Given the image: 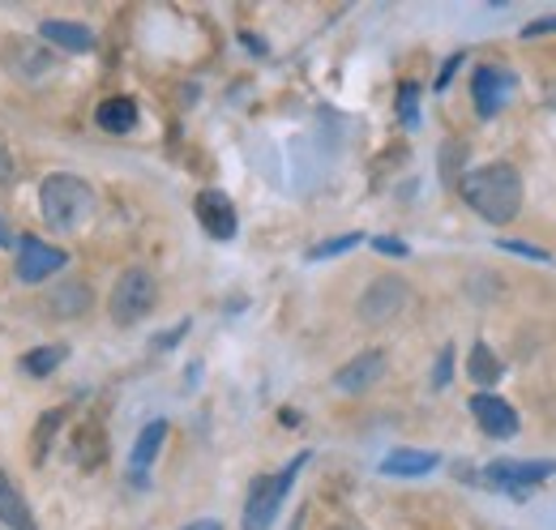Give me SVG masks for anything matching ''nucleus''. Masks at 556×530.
<instances>
[{"instance_id":"nucleus-1","label":"nucleus","mask_w":556,"mask_h":530,"mask_svg":"<svg viewBox=\"0 0 556 530\" xmlns=\"http://www.w3.org/2000/svg\"><path fill=\"white\" fill-rule=\"evenodd\" d=\"M458 193L484 223L501 227V223L518 218V210H522V176L509 163H488L458 180Z\"/></svg>"},{"instance_id":"nucleus-2","label":"nucleus","mask_w":556,"mask_h":530,"mask_svg":"<svg viewBox=\"0 0 556 530\" xmlns=\"http://www.w3.org/2000/svg\"><path fill=\"white\" fill-rule=\"evenodd\" d=\"M39 210H43V223H48L52 231H77V227L90 218V210H94V193H90L86 180L61 172V176H48V180H43V189H39Z\"/></svg>"},{"instance_id":"nucleus-3","label":"nucleus","mask_w":556,"mask_h":530,"mask_svg":"<svg viewBox=\"0 0 556 530\" xmlns=\"http://www.w3.org/2000/svg\"><path fill=\"white\" fill-rule=\"evenodd\" d=\"M308 463V454H300L291 466H282L278 475H262V479H253V488H249V501H244V530H270L278 518V509H282V496L291 492V483H295V475H300V466Z\"/></svg>"},{"instance_id":"nucleus-4","label":"nucleus","mask_w":556,"mask_h":530,"mask_svg":"<svg viewBox=\"0 0 556 530\" xmlns=\"http://www.w3.org/2000/svg\"><path fill=\"white\" fill-rule=\"evenodd\" d=\"M150 308H154V278L146 269H125L112 287V321L138 326Z\"/></svg>"},{"instance_id":"nucleus-5","label":"nucleus","mask_w":556,"mask_h":530,"mask_svg":"<svg viewBox=\"0 0 556 530\" xmlns=\"http://www.w3.org/2000/svg\"><path fill=\"white\" fill-rule=\"evenodd\" d=\"M514 94V73L501 65H480L471 73V99H476V112L492 121Z\"/></svg>"},{"instance_id":"nucleus-6","label":"nucleus","mask_w":556,"mask_h":530,"mask_svg":"<svg viewBox=\"0 0 556 530\" xmlns=\"http://www.w3.org/2000/svg\"><path fill=\"white\" fill-rule=\"evenodd\" d=\"M0 65L9 77H22V81H39L43 73H52V56L39 39H4L0 48Z\"/></svg>"},{"instance_id":"nucleus-7","label":"nucleus","mask_w":556,"mask_h":530,"mask_svg":"<svg viewBox=\"0 0 556 530\" xmlns=\"http://www.w3.org/2000/svg\"><path fill=\"white\" fill-rule=\"evenodd\" d=\"M61 265H65V253L52 249V244H43L39 236H22L17 240V282L35 287V282L52 278Z\"/></svg>"},{"instance_id":"nucleus-8","label":"nucleus","mask_w":556,"mask_h":530,"mask_svg":"<svg viewBox=\"0 0 556 530\" xmlns=\"http://www.w3.org/2000/svg\"><path fill=\"white\" fill-rule=\"evenodd\" d=\"M403 304H407V282H403V278H377V282L359 295V321L381 326V321H390L394 313H403Z\"/></svg>"},{"instance_id":"nucleus-9","label":"nucleus","mask_w":556,"mask_h":530,"mask_svg":"<svg viewBox=\"0 0 556 530\" xmlns=\"http://www.w3.org/2000/svg\"><path fill=\"white\" fill-rule=\"evenodd\" d=\"M193 210H198V223H202V231H206L210 240H236L240 218H236V205H231L227 193L206 189V193H198Z\"/></svg>"},{"instance_id":"nucleus-10","label":"nucleus","mask_w":556,"mask_h":530,"mask_svg":"<svg viewBox=\"0 0 556 530\" xmlns=\"http://www.w3.org/2000/svg\"><path fill=\"white\" fill-rule=\"evenodd\" d=\"M471 415H476V424L484 428L488 437H496V441H505V437H514V432H518V411L496 394L471 398Z\"/></svg>"},{"instance_id":"nucleus-11","label":"nucleus","mask_w":556,"mask_h":530,"mask_svg":"<svg viewBox=\"0 0 556 530\" xmlns=\"http://www.w3.org/2000/svg\"><path fill=\"white\" fill-rule=\"evenodd\" d=\"M381 377H386V355H381V351H364V355H355L351 364H343V368L334 373V386H339L343 394H364V390H372Z\"/></svg>"},{"instance_id":"nucleus-12","label":"nucleus","mask_w":556,"mask_h":530,"mask_svg":"<svg viewBox=\"0 0 556 530\" xmlns=\"http://www.w3.org/2000/svg\"><path fill=\"white\" fill-rule=\"evenodd\" d=\"M556 466L553 463H492L484 470L488 483H496V488H535V483H544L548 475H553Z\"/></svg>"},{"instance_id":"nucleus-13","label":"nucleus","mask_w":556,"mask_h":530,"mask_svg":"<svg viewBox=\"0 0 556 530\" xmlns=\"http://www.w3.org/2000/svg\"><path fill=\"white\" fill-rule=\"evenodd\" d=\"M39 39H48L52 48H65V52H94V30L77 26V22H61V17H48L39 26Z\"/></svg>"},{"instance_id":"nucleus-14","label":"nucleus","mask_w":556,"mask_h":530,"mask_svg":"<svg viewBox=\"0 0 556 530\" xmlns=\"http://www.w3.org/2000/svg\"><path fill=\"white\" fill-rule=\"evenodd\" d=\"M0 522L9 530H39L30 505H26V496L17 492V483H9L4 470H0Z\"/></svg>"},{"instance_id":"nucleus-15","label":"nucleus","mask_w":556,"mask_h":530,"mask_svg":"<svg viewBox=\"0 0 556 530\" xmlns=\"http://www.w3.org/2000/svg\"><path fill=\"white\" fill-rule=\"evenodd\" d=\"M163 441H167V419H154V424H146L138 437V445H134V458H129V470H134V479H141L150 463L159 458V450H163Z\"/></svg>"},{"instance_id":"nucleus-16","label":"nucleus","mask_w":556,"mask_h":530,"mask_svg":"<svg viewBox=\"0 0 556 530\" xmlns=\"http://www.w3.org/2000/svg\"><path fill=\"white\" fill-rule=\"evenodd\" d=\"M94 116H99V129L129 132L134 125H138V103H134V99H125V94H121V99H103Z\"/></svg>"},{"instance_id":"nucleus-17","label":"nucleus","mask_w":556,"mask_h":530,"mask_svg":"<svg viewBox=\"0 0 556 530\" xmlns=\"http://www.w3.org/2000/svg\"><path fill=\"white\" fill-rule=\"evenodd\" d=\"M65 355H70V346H65V342L35 346V351H26V355H22V373H30V377H48L52 368H61V364H65Z\"/></svg>"},{"instance_id":"nucleus-18","label":"nucleus","mask_w":556,"mask_h":530,"mask_svg":"<svg viewBox=\"0 0 556 530\" xmlns=\"http://www.w3.org/2000/svg\"><path fill=\"white\" fill-rule=\"evenodd\" d=\"M90 308V287L86 282H65L52 291V313L56 317H81Z\"/></svg>"},{"instance_id":"nucleus-19","label":"nucleus","mask_w":556,"mask_h":530,"mask_svg":"<svg viewBox=\"0 0 556 530\" xmlns=\"http://www.w3.org/2000/svg\"><path fill=\"white\" fill-rule=\"evenodd\" d=\"M386 475H428L437 470V454H419V450H394L386 463H381Z\"/></svg>"},{"instance_id":"nucleus-20","label":"nucleus","mask_w":556,"mask_h":530,"mask_svg":"<svg viewBox=\"0 0 556 530\" xmlns=\"http://www.w3.org/2000/svg\"><path fill=\"white\" fill-rule=\"evenodd\" d=\"M467 373H471V381H476V386H496V381H501V359L492 355V346H488V342H476V346H471Z\"/></svg>"},{"instance_id":"nucleus-21","label":"nucleus","mask_w":556,"mask_h":530,"mask_svg":"<svg viewBox=\"0 0 556 530\" xmlns=\"http://www.w3.org/2000/svg\"><path fill=\"white\" fill-rule=\"evenodd\" d=\"M61 424H65V411H61V406L39 415V428H35V437H30V458H35V463L48 458V441L61 432Z\"/></svg>"},{"instance_id":"nucleus-22","label":"nucleus","mask_w":556,"mask_h":530,"mask_svg":"<svg viewBox=\"0 0 556 530\" xmlns=\"http://www.w3.org/2000/svg\"><path fill=\"white\" fill-rule=\"evenodd\" d=\"M77 463L86 466V470H94V466L103 463V432H99V424L81 428V437H77Z\"/></svg>"},{"instance_id":"nucleus-23","label":"nucleus","mask_w":556,"mask_h":530,"mask_svg":"<svg viewBox=\"0 0 556 530\" xmlns=\"http://www.w3.org/2000/svg\"><path fill=\"white\" fill-rule=\"evenodd\" d=\"M467 159V150H463V141H445V150H441V180L445 185H458V163Z\"/></svg>"},{"instance_id":"nucleus-24","label":"nucleus","mask_w":556,"mask_h":530,"mask_svg":"<svg viewBox=\"0 0 556 530\" xmlns=\"http://www.w3.org/2000/svg\"><path fill=\"white\" fill-rule=\"evenodd\" d=\"M355 244H364V236L359 231H351V236H339V240H326V244H317L313 253H308V262H326V257H334V253H348Z\"/></svg>"},{"instance_id":"nucleus-25","label":"nucleus","mask_w":556,"mask_h":530,"mask_svg":"<svg viewBox=\"0 0 556 530\" xmlns=\"http://www.w3.org/2000/svg\"><path fill=\"white\" fill-rule=\"evenodd\" d=\"M416 103H419V90L416 86H403V90H399V116H403L407 125H416Z\"/></svg>"},{"instance_id":"nucleus-26","label":"nucleus","mask_w":556,"mask_h":530,"mask_svg":"<svg viewBox=\"0 0 556 530\" xmlns=\"http://www.w3.org/2000/svg\"><path fill=\"white\" fill-rule=\"evenodd\" d=\"M501 249L505 253H518V257H531V262H548V253L544 249H531L527 240H501Z\"/></svg>"},{"instance_id":"nucleus-27","label":"nucleus","mask_w":556,"mask_h":530,"mask_svg":"<svg viewBox=\"0 0 556 530\" xmlns=\"http://www.w3.org/2000/svg\"><path fill=\"white\" fill-rule=\"evenodd\" d=\"M450 373H454V351L445 346V351H441V359H437V373H432V386H437V390H445V386H450Z\"/></svg>"},{"instance_id":"nucleus-28","label":"nucleus","mask_w":556,"mask_h":530,"mask_svg":"<svg viewBox=\"0 0 556 530\" xmlns=\"http://www.w3.org/2000/svg\"><path fill=\"white\" fill-rule=\"evenodd\" d=\"M372 249H377V253H386V257H407V244H403V240H394V236H377V240H372Z\"/></svg>"},{"instance_id":"nucleus-29","label":"nucleus","mask_w":556,"mask_h":530,"mask_svg":"<svg viewBox=\"0 0 556 530\" xmlns=\"http://www.w3.org/2000/svg\"><path fill=\"white\" fill-rule=\"evenodd\" d=\"M548 30H556V17H535V22L522 26V39H540V35H548Z\"/></svg>"},{"instance_id":"nucleus-30","label":"nucleus","mask_w":556,"mask_h":530,"mask_svg":"<svg viewBox=\"0 0 556 530\" xmlns=\"http://www.w3.org/2000/svg\"><path fill=\"white\" fill-rule=\"evenodd\" d=\"M463 65V56H450V65H445V73H441V77H437V90H445V86H450V77H454V68Z\"/></svg>"},{"instance_id":"nucleus-31","label":"nucleus","mask_w":556,"mask_h":530,"mask_svg":"<svg viewBox=\"0 0 556 530\" xmlns=\"http://www.w3.org/2000/svg\"><path fill=\"white\" fill-rule=\"evenodd\" d=\"M185 530H223V527H218V522H210V518H206V522H193V527H185Z\"/></svg>"},{"instance_id":"nucleus-32","label":"nucleus","mask_w":556,"mask_h":530,"mask_svg":"<svg viewBox=\"0 0 556 530\" xmlns=\"http://www.w3.org/2000/svg\"><path fill=\"white\" fill-rule=\"evenodd\" d=\"M9 180V159H4V150H0V185Z\"/></svg>"},{"instance_id":"nucleus-33","label":"nucleus","mask_w":556,"mask_h":530,"mask_svg":"<svg viewBox=\"0 0 556 530\" xmlns=\"http://www.w3.org/2000/svg\"><path fill=\"white\" fill-rule=\"evenodd\" d=\"M0 240H4V231H0Z\"/></svg>"}]
</instances>
